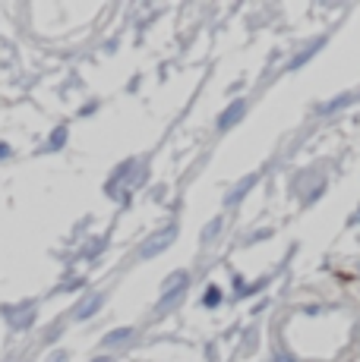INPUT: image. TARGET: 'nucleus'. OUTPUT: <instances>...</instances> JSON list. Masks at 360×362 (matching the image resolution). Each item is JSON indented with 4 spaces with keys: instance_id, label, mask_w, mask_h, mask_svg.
Segmentation results:
<instances>
[{
    "instance_id": "11",
    "label": "nucleus",
    "mask_w": 360,
    "mask_h": 362,
    "mask_svg": "<svg viewBox=\"0 0 360 362\" xmlns=\"http://www.w3.org/2000/svg\"><path fill=\"white\" fill-rule=\"evenodd\" d=\"M275 362H294V359H291L288 353H279V356H275Z\"/></svg>"
},
{
    "instance_id": "3",
    "label": "nucleus",
    "mask_w": 360,
    "mask_h": 362,
    "mask_svg": "<svg viewBox=\"0 0 360 362\" xmlns=\"http://www.w3.org/2000/svg\"><path fill=\"white\" fill-rule=\"evenodd\" d=\"M322 45H325V38H316V41H313V45H310V47H303V51H300V54H297V57H294V60H291V64H288V66H291V69H300L303 64H307V60H313V54H316V51H320V47H322Z\"/></svg>"
},
{
    "instance_id": "2",
    "label": "nucleus",
    "mask_w": 360,
    "mask_h": 362,
    "mask_svg": "<svg viewBox=\"0 0 360 362\" xmlns=\"http://www.w3.org/2000/svg\"><path fill=\"white\" fill-rule=\"evenodd\" d=\"M174 233H177L174 227H168V230H164L162 236H155V240H149V243H145V246H142V259H152V255H158L164 246H171V243H174Z\"/></svg>"
},
{
    "instance_id": "7",
    "label": "nucleus",
    "mask_w": 360,
    "mask_h": 362,
    "mask_svg": "<svg viewBox=\"0 0 360 362\" xmlns=\"http://www.w3.org/2000/svg\"><path fill=\"white\" fill-rule=\"evenodd\" d=\"M218 303H221V287H215V284H209V290L203 293V305H206V309H215Z\"/></svg>"
},
{
    "instance_id": "12",
    "label": "nucleus",
    "mask_w": 360,
    "mask_h": 362,
    "mask_svg": "<svg viewBox=\"0 0 360 362\" xmlns=\"http://www.w3.org/2000/svg\"><path fill=\"white\" fill-rule=\"evenodd\" d=\"M92 362H111L108 356H99V359H92Z\"/></svg>"
},
{
    "instance_id": "10",
    "label": "nucleus",
    "mask_w": 360,
    "mask_h": 362,
    "mask_svg": "<svg viewBox=\"0 0 360 362\" xmlns=\"http://www.w3.org/2000/svg\"><path fill=\"white\" fill-rule=\"evenodd\" d=\"M0 158H10V145L0 142Z\"/></svg>"
},
{
    "instance_id": "9",
    "label": "nucleus",
    "mask_w": 360,
    "mask_h": 362,
    "mask_svg": "<svg viewBox=\"0 0 360 362\" xmlns=\"http://www.w3.org/2000/svg\"><path fill=\"white\" fill-rule=\"evenodd\" d=\"M64 142H67V129H60L57 136H51V142H47V148L54 151V148H60V145H64Z\"/></svg>"
},
{
    "instance_id": "4",
    "label": "nucleus",
    "mask_w": 360,
    "mask_h": 362,
    "mask_svg": "<svg viewBox=\"0 0 360 362\" xmlns=\"http://www.w3.org/2000/svg\"><path fill=\"white\" fill-rule=\"evenodd\" d=\"M253 183H256V173H250V177H247V180H244V183H240V186H237V189H234V192H231V196H227V202H231V205H237V202H240V199H244V196H247V192H250V186H253Z\"/></svg>"
},
{
    "instance_id": "5",
    "label": "nucleus",
    "mask_w": 360,
    "mask_h": 362,
    "mask_svg": "<svg viewBox=\"0 0 360 362\" xmlns=\"http://www.w3.org/2000/svg\"><path fill=\"white\" fill-rule=\"evenodd\" d=\"M354 101V95H338V98H332L329 104H322V114H332V110H342V107H348V104Z\"/></svg>"
},
{
    "instance_id": "8",
    "label": "nucleus",
    "mask_w": 360,
    "mask_h": 362,
    "mask_svg": "<svg viewBox=\"0 0 360 362\" xmlns=\"http://www.w3.org/2000/svg\"><path fill=\"white\" fill-rule=\"evenodd\" d=\"M99 305H101V296H92V299H89V305H86V309H82V312H76V315H79V318H89L95 309H99Z\"/></svg>"
},
{
    "instance_id": "1",
    "label": "nucleus",
    "mask_w": 360,
    "mask_h": 362,
    "mask_svg": "<svg viewBox=\"0 0 360 362\" xmlns=\"http://www.w3.org/2000/svg\"><path fill=\"white\" fill-rule=\"evenodd\" d=\"M244 114H247V101H231V104H227V107L218 114V129L234 127V123H237Z\"/></svg>"
},
{
    "instance_id": "6",
    "label": "nucleus",
    "mask_w": 360,
    "mask_h": 362,
    "mask_svg": "<svg viewBox=\"0 0 360 362\" xmlns=\"http://www.w3.org/2000/svg\"><path fill=\"white\" fill-rule=\"evenodd\" d=\"M130 334H133V328H117V331H111V334H105L101 346H114V344H120V340H127Z\"/></svg>"
}]
</instances>
